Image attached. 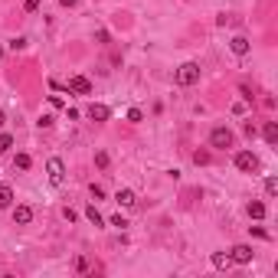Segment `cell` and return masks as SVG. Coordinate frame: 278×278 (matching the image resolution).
<instances>
[{"label": "cell", "mask_w": 278, "mask_h": 278, "mask_svg": "<svg viewBox=\"0 0 278 278\" xmlns=\"http://www.w3.org/2000/svg\"><path fill=\"white\" fill-rule=\"evenodd\" d=\"M59 3H63V7H75V3H79V0H59Z\"/></svg>", "instance_id": "33"}, {"label": "cell", "mask_w": 278, "mask_h": 278, "mask_svg": "<svg viewBox=\"0 0 278 278\" xmlns=\"http://www.w3.org/2000/svg\"><path fill=\"white\" fill-rule=\"evenodd\" d=\"M88 193H92V200H102V196H105V187H98V183H92V187H88Z\"/></svg>", "instance_id": "20"}, {"label": "cell", "mask_w": 278, "mask_h": 278, "mask_svg": "<svg viewBox=\"0 0 278 278\" xmlns=\"http://www.w3.org/2000/svg\"><path fill=\"white\" fill-rule=\"evenodd\" d=\"M0 56H3V49H0Z\"/></svg>", "instance_id": "35"}, {"label": "cell", "mask_w": 278, "mask_h": 278, "mask_svg": "<svg viewBox=\"0 0 278 278\" xmlns=\"http://www.w3.org/2000/svg\"><path fill=\"white\" fill-rule=\"evenodd\" d=\"M49 105H53V108H63L65 102H63V98H59V95H49Z\"/></svg>", "instance_id": "31"}, {"label": "cell", "mask_w": 278, "mask_h": 278, "mask_svg": "<svg viewBox=\"0 0 278 278\" xmlns=\"http://www.w3.org/2000/svg\"><path fill=\"white\" fill-rule=\"evenodd\" d=\"M23 10H26V13H36V10H40V0H23Z\"/></svg>", "instance_id": "24"}, {"label": "cell", "mask_w": 278, "mask_h": 278, "mask_svg": "<svg viewBox=\"0 0 278 278\" xmlns=\"http://www.w3.org/2000/svg\"><path fill=\"white\" fill-rule=\"evenodd\" d=\"M210 262H213V268H229V265H233L229 252H213V256H210Z\"/></svg>", "instance_id": "11"}, {"label": "cell", "mask_w": 278, "mask_h": 278, "mask_svg": "<svg viewBox=\"0 0 278 278\" xmlns=\"http://www.w3.org/2000/svg\"><path fill=\"white\" fill-rule=\"evenodd\" d=\"M13 223L17 226H30L33 223V210L30 206H17V210H13Z\"/></svg>", "instance_id": "9"}, {"label": "cell", "mask_w": 278, "mask_h": 278, "mask_svg": "<svg viewBox=\"0 0 278 278\" xmlns=\"http://www.w3.org/2000/svg\"><path fill=\"white\" fill-rule=\"evenodd\" d=\"M196 79H200V65L196 63H183L180 69H177V86L180 88H190Z\"/></svg>", "instance_id": "2"}, {"label": "cell", "mask_w": 278, "mask_h": 278, "mask_svg": "<svg viewBox=\"0 0 278 278\" xmlns=\"http://www.w3.org/2000/svg\"><path fill=\"white\" fill-rule=\"evenodd\" d=\"M53 125H56L53 115H43V118H40V128H53Z\"/></svg>", "instance_id": "28"}, {"label": "cell", "mask_w": 278, "mask_h": 278, "mask_svg": "<svg viewBox=\"0 0 278 278\" xmlns=\"http://www.w3.org/2000/svg\"><path fill=\"white\" fill-rule=\"evenodd\" d=\"M249 219H265V203L252 200V203H249Z\"/></svg>", "instance_id": "13"}, {"label": "cell", "mask_w": 278, "mask_h": 278, "mask_svg": "<svg viewBox=\"0 0 278 278\" xmlns=\"http://www.w3.org/2000/svg\"><path fill=\"white\" fill-rule=\"evenodd\" d=\"M111 226H118V229H128V219H125L121 213H115V216H111Z\"/></svg>", "instance_id": "21"}, {"label": "cell", "mask_w": 278, "mask_h": 278, "mask_svg": "<svg viewBox=\"0 0 278 278\" xmlns=\"http://www.w3.org/2000/svg\"><path fill=\"white\" fill-rule=\"evenodd\" d=\"M242 131H246V138H256V128H252V121H246V125H242Z\"/></svg>", "instance_id": "30"}, {"label": "cell", "mask_w": 278, "mask_h": 278, "mask_svg": "<svg viewBox=\"0 0 278 278\" xmlns=\"http://www.w3.org/2000/svg\"><path fill=\"white\" fill-rule=\"evenodd\" d=\"M141 118H144V111H141V108H131V111H128V121H134V125H138Z\"/></svg>", "instance_id": "27"}, {"label": "cell", "mask_w": 278, "mask_h": 278, "mask_svg": "<svg viewBox=\"0 0 278 278\" xmlns=\"http://www.w3.org/2000/svg\"><path fill=\"white\" fill-rule=\"evenodd\" d=\"M239 95H242V102H252V98H256V95H252V88H249V86H239Z\"/></svg>", "instance_id": "26"}, {"label": "cell", "mask_w": 278, "mask_h": 278, "mask_svg": "<svg viewBox=\"0 0 278 278\" xmlns=\"http://www.w3.org/2000/svg\"><path fill=\"white\" fill-rule=\"evenodd\" d=\"M72 265H75V272H88V258H86V256H79Z\"/></svg>", "instance_id": "22"}, {"label": "cell", "mask_w": 278, "mask_h": 278, "mask_svg": "<svg viewBox=\"0 0 278 278\" xmlns=\"http://www.w3.org/2000/svg\"><path fill=\"white\" fill-rule=\"evenodd\" d=\"M10 148H13V138L10 134H0V154H7Z\"/></svg>", "instance_id": "18"}, {"label": "cell", "mask_w": 278, "mask_h": 278, "mask_svg": "<svg viewBox=\"0 0 278 278\" xmlns=\"http://www.w3.org/2000/svg\"><path fill=\"white\" fill-rule=\"evenodd\" d=\"M115 200H118L121 206H134V203H138L134 190H128V187H125V190H118V193H115Z\"/></svg>", "instance_id": "10"}, {"label": "cell", "mask_w": 278, "mask_h": 278, "mask_svg": "<svg viewBox=\"0 0 278 278\" xmlns=\"http://www.w3.org/2000/svg\"><path fill=\"white\" fill-rule=\"evenodd\" d=\"M86 216H88V223H92V226H102V223H105V219H102V213H98L95 206H88V210H86Z\"/></svg>", "instance_id": "17"}, {"label": "cell", "mask_w": 278, "mask_h": 278, "mask_svg": "<svg viewBox=\"0 0 278 278\" xmlns=\"http://www.w3.org/2000/svg\"><path fill=\"white\" fill-rule=\"evenodd\" d=\"M210 161H213V154H210V150H193V164H196V167H206Z\"/></svg>", "instance_id": "14"}, {"label": "cell", "mask_w": 278, "mask_h": 278, "mask_svg": "<svg viewBox=\"0 0 278 278\" xmlns=\"http://www.w3.org/2000/svg\"><path fill=\"white\" fill-rule=\"evenodd\" d=\"M10 49H13V53H17V49H26V40H23V36H17V40H10Z\"/></svg>", "instance_id": "25"}, {"label": "cell", "mask_w": 278, "mask_h": 278, "mask_svg": "<svg viewBox=\"0 0 278 278\" xmlns=\"http://www.w3.org/2000/svg\"><path fill=\"white\" fill-rule=\"evenodd\" d=\"M13 203V190L10 187H0V210H7Z\"/></svg>", "instance_id": "15"}, {"label": "cell", "mask_w": 278, "mask_h": 278, "mask_svg": "<svg viewBox=\"0 0 278 278\" xmlns=\"http://www.w3.org/2000/svg\"><path fill=\"white\" fill-rule=\"evenodd\" d=\"M265 193H268V196H275V193H278V180H275V177H268V180H265Z\"/></svg>", "instance_id": "19"}, {"label": "cell", "mask_w": 278, "mask_h": 278, "mask_svg": "<svg viewBox=\"0 0 278 278\" xmlns=\"http://www.w3.org/2000/svg\"><path fill=\"white\" fill-rule=\"evenodd\" d=\"M30 164H33V157H30V154H17L13 167H20V171H30Z\"/></svg>", "instance_id": "16"}, {"label": "cell", "mask_w": 278, "mask_h": 278, "mask_svg": "<svg viewBox=\"0 0 278 278\" xmlns=\"http://www.w3.org/2000/svg\"><path fill=\"white\" fill-rule=\"evenodd\" d=\"M0 125H3V108H0Z\"/></svg>", "instance_id": "34"}, {"label": "cell", "mask_w": 278, "mask_h": 278, "mask_svg": "<svg viewBox=\"0 0 278 278\" xmlns=\"http://www.w3.org/2000/svg\"><path fill=\"white\" fill-rule=\"evenodd\" d=\"M249 229H252V226H249ZM252 235H256V239H268V233H265V229H258V226L252 229Z\"/></svg>", "instance_id": "32"}, {"label": "cell", "mask_w": 278, "mask_h": 278, "mask_svg": "<svg viewBox=\"0 0 278 278\" xmlns=\"http://www.w3.org/2000/svg\"><path fill=\"white\" fill-rule=\"evenodd\" d=\"M46 173H49L53 183H63L65 180V164L59 161V157H49V161H46Z\"/></svg>", "instance_id": "5"}, {"label": "cell", "mask_w": 278, "mask_h": 278, "mask_svg": "<svg viewBox=\"0 0 278 278\" xmlns=\"http://www.w3.org/2000/svg\"><path fill=\"white\" fill-rule=\"evenodd\" d=\"M229 258H233L235 265H249V262L256 258V252H252V246L239 242V246H233V249H229Z\"/></svg>", "instance_id": "4"}, {"label": "cell", "mask_w": 278, "mask_h": 278, "mask_svg": "<svg viewBox=\"0 0 278 278\" xmlns=\"http://www.w3.org/2000/svg\"><path fill=\"white\" fill-rule=\"evenodd\" d=\"M235 144V134L229 128H223V125H216L213 131H210V148H216V150H229Z\"/></svg>", "instance_id": "1"}, {"label": "cell", "mask_w": 278, "mask_h": 278, "mask_svg": "<svg viewBox=\"0 0 278 278\" xmlns=\"http://www.w3.org/2000/svg\"><path fill=\"white\" fill-rule=\"evenodd\" d=\"M69 92H75V95H88V92H92V82H88L86 75H72V79H69Z\"/></svg>", "instance_id": "6"}, {"label": "cell", "mask_w": 278, "mask_h": 278, "mask_svg": "<svg viewBox=\"0 0 278 278\" xmlns=\"http://www.w3.org/2000/svg\"><path fill=\"white\" fill-rule=\"evenodd\" d=\"M86 115L92 118V121H98V125H102V121H108V118H111V108H108V105H98V102H92Z\"/></svg>", "instance_id": "7"}, {"label": "cell", "mask_w": 278, "mask_h": 278, "mask_svg": "<svg viewBox=\"0 0 278 278\" xmlns=\"http://www.w3.org/2000/svg\"><path fill=\"white\" fill-rule=\"evenodd\" d=\"M95 167H102V171L108 167V154H105V150H98V154H95Z\"/></svg>", "instance_id": "23"}, {"label": "cell", "mask_w": 278, "mask_h": 278, "mask_svg": "<svg viewBox=\"0 0 278 278\" xmlns=\"http://www.w3.org/2000/svg\"><path fill=\"white\" fill-rule=\"evenodd\" d=\"M262 138H265L268 144H278V125L275 121H268L265 128H262Z\"/></svg>", "instance_id": "12"}, {"label": "cell", "mask_w": 278, "mask_h": 278, "mask_svg": "<svg viewBox=\"0 0 278 278\" xmlns=\"http://www.w3.org/2000/svg\"><path fill=\"white\" fill-rule=\"evenodd\" d=\"M229 49H233L235 56H249V49H252V43H249L246 36H233V40H229Z\"/></svg>", "instance_id": "8"}, {"label": "cell", "mask_w": 278, "mask_h": 278, "mask_svg": "<svg viewBox=\"0 0 278 278\" xmlns=\"http://www.w3.org/2000/svg\"><path fill=\"white\" fill-rule=\"evenodd\" d=\"M235 171L256 173V171H258V157L252 154V150H235Z\"/></svg>", "instance_id": "3"}, {"label": "cell", "mask_w": 278, "mask_h": 278, "mask_svg": "<svg viewBox=\"0 0 278 278\" xmlns=\"http://www.w3.org/2000/svg\"><path fill=\"white\" fill-rule=\"evenodd\" d=\"M75 216H79V213H75V210H69V206L63 210V219H65V223H75Z\"/></svg>", "instance_id": "29"}]
</instances>
